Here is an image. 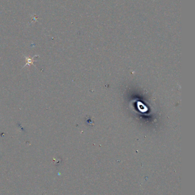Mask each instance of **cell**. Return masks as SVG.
Returning a JSON list of instances; mask_svg holds the SVG:
<instances>
[{"mask_svg":"<svg viewBox=\"0 0 195 195\" xmlns=\"http://www.w3.org/2000/svg\"><path fill=\"white\" fill-rule=\"evenodd\" d=\"M36 57H37V56H36L33 57L32 58H29V57H25V58H26V64L25 65V66H24V67H25V66H26L28 65H33V62H34V61H33V58Z\"/></svg>","mask_w":195,"mask_h":195,"instance_id":"1","label":"cell"}]
</instances>
